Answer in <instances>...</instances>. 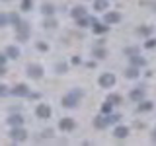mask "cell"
<instances>
[{
  "label": "cell",
  "instance_id": "obj_1",
  "mask_svg": "<svg viewBox=\"0 0 156 146\" xmlns=\"http://www.w3.org/2000/svg\"><path fill=\"white\" fill-rule=\"evenodd\" d=\"M80 97H82V92L80 90H72L68 96L62 97V105H65V107H76L78 101H80Z\"/></svg>",
  "mask_w": 156,
  "mask_h": 146
},
{
  "label": "cell",
  "instance_id": "obj_2",
  "mask_svg": "<svg viewBox=\"0 0 156 146\" xmlns=\"http://www.w3.org/2000/svg\"><path fill=\"white\" fill-rule=\"evenodd\" d=\"M10 136H12L14 142H23V140L27 138V133L23 129H20V127H14V130L10 133Z\"/></svg>",
  "mask_w": 156,
  "mask_h": 146
},
{
  "label": "cell",
  "instance_id": "obj_3",
  "mask_svg": "<svg viewBox=\"0 0 156 146\" xmlns=\"http://www.w3.org/2000/svg\"><path fill=\"white\" fill-rule=\"evenodd\" d=\"M16 27H18V37H20V41H26L27 35H29V26H27L26 22H20Z\"/></svg>",
  "mask_w": 156,
  "mask_h": 146
},
{
  "label": "cell",
  "instance_id": "obj_4",
  "mask_svg": "<svg viewBox=\"0 0 156 146\" xmlns=\"http://www.w3.org/2000/svg\"><path fill=\"white\" fill-rule=\"evenodd\" d=\"M27 76L29 78H41L43 76V68L39 64H29L27 66Z\"/></svg>",
  "mask_w": 156,
  "mask_h": 146
},
{
  "label": "cell",
  "instance_id": "obj_5",
  "mask_svg": "<svg viewBox=\"0 0 156 146\" xmlns=\"http://www.w3.org/2000/svg\"><path fill=\"white\" fill-rule=\"evenodd\" d=\"M115 84V76L113 74H101L100 76V86L101 88H111Z\"/></svg>",
  "mask_w": 156,
  "mask_h": 146
},
{
  "label": "cell",
  "instance_id": "obj_6",
  "mask_svg": "<svg viewBox=\"0 0 156 146\" xmlns=\"http://www.w3.org/2000/svg\"><path fill=\"white\" fill-rule=\"evenodd\" d=\"M35 113H37V117H41V119H47L49 115H51V107L49 105H37V109H35Z\"/></svg>",
  "mask_w": 156,
  "mask_h": 146
},
{
  "label": "cell",
  "instance_id": "obj_7",
  "mask_svg": "<svg viewBox=\"0 0 156 146\" xmlns=\"http://www.w3.org/2000/svg\"><path fill=\"white\" fill-rule=\"evenodd\" d=\"M12 94L18 96V97H22V96H27L29 92H27V86H26V84H18V86L12 90Z\"/></svg>",
  "mask_w": 156,
  "mask_h": 146
},
{
  "label": "cell",
  "instance_id": "obj_8",
  "mask_svg": "<svg viewBox=\"0 0 156 146\" xmlns=\"http://www.w3.org/2000/svg\"><path fill=\"white\" fill-rule=\"evenodd\" d=\"M121 19V14L119 12H107L105 14V23H117Z\"/></svg>",
  "mask_w": 156,
  "mask_h": 146
},
{
  "label": "cell",
  "instance_id": "obj_9",
  "mask_svg": "<svg viewBox=\"0 0 156 146\" xmlns=\"http://www.w3.org/2000/svg\"><path fill=\"white\" fill-rule=\"evenodd\" d=\"M58 127H61L62 130H72V129H74V121H72V119H61Z\"/></svg>",
  "mask_w": 156,
  "mask_h": 146
},
{
  "label": "cell",
  "instance_id": "obj_10",
  "mask_svg": "<svg viewBox=\"0 0 156 146\" xmlns=\"http://www.w3.org/2000/svg\"><path fill=\"white\" fill-rule=\"evenodd\" d=\"M129 96H131V99H135V101H140V99L144 97V90H143V88H136V90H133Z\"/></svg>",
  "mask_w": 156,
  "mask_h": 146
},
{
  "label": "cell",
  "instance_id": "obj_11",
  "mask_svg": "<svg viewBox=\"0 0 156 146\" xmlns=\"http://www.w3.org/2000/svg\"><path fill=\"white\" fill-rule=\"evenodd\" d=\"M127 134H129V129H127V127H117V129L113 130V136H115V138H125Z\"/></svg>",
  "mask_w": 156,
  "mask_h": 146
},
{
  "label": "cell",
  "instance_id": "obj_12",
  "mask_svg": "<svg viewBox=\"0 0 156 146\" xmlns=\"http://www.w3.org/2000/svg\"><path fill=\"white\" fill-rule=\"evenodd\" d=\"M8 123L12 125V127H22V123H23V117L22 115H12L8 119Z\"/></svg>",
  "mask_w": 156,
  "mask_h": 146
},
{
  "label": "cell",
  "instance_id": "obj_13",
  "mask_svg": "<svg viewBox=\"0 0 156 146\" xmlns=\"http://www.w3.org/2000/svg\"><path fill=\"white\" fill-rule=\"evenodd\" d=\"M92 27H94V31L100 33V35H101V33H105L107 29H109L107 26H104V23H98V22H92Z\"/></svg>",
  "mask_w": 156,
  "mask_h": 146
},
{
  "label": "cell",
  "instance_id": "obj_14",
  "mask_svg": "<svg viewBox=\"0 0 156 146\" xmlns=\"http://www.w3.org/2000/svg\"><path fill=\"white\" fill-rule=\"evenodd\" d=\"M6 55H8L10 58H18V57H20V49L14 47V45H10V47L6 49Z\"/></svg>",
  "mask_w": 156,
  "mask_h": 146
},
{
  "label": "cell",
  "instance_id": "obj_15",
  "mask_svg": "<svg viewBox=\"0 0 156 146\" xmlns=\"http://www.w3.org/2000/svg\"><path fill=\"white\" fill-rule=\"evenodd\" d=\"M72 16H74L76 19H78V18H84V16H86V8H82V6H76L74 10H72Z\"/></svg>",
  "mask_w": 156,
  "mask_h": 146
},
{
  "label": "cell",
  "instance_id": "obj_16",
  "mask_svg": "<svg viewBox=\"0 0 156 146\" xmlns=\"http://www.w3.org/2000/svg\"><path fill=\"white\" fill-rule=\"evenodd\" d=\"M94 125L96 129H104V127H107V119L105 117H98V119H94Z\"/></svg>",
  "mask_w": 156,
  "mask_h": 146
},
{
  "label": "cell",
  "instance_id": "obj_17",
  "mask_svg": "<svg viewBox=\"0 0 156 146\" xmlns=\"http://www.w3.org/2000/svg\"><path fill=\"white\" fill-rule=\"evenodd\" d=\"M94 8L96 10H105L107 8V0H94Z\"/></svg>",
  "mask_w": 156,
  "mask_h": 146
},
{
  "label": "cell",
  "instance_id": "obj_18",
  "mask_svg": "<svg viewBox=\"0 0 156 146\" xmlns=\"http://www.w3.org/2000/svg\"><path fill=\"white\" fill-rule=\"evenodd\" d=\"M53 12H55V8H53V4H43V14H45V16H51Z\"/></svg>",
  "mask_w": 156,
  "mask_h": 146
},
{
  "label": "cell",
  "instance_id": "obj_19",
  "mask_svg": "<svg viewBox=\"0 0 156 146\" xmlns=\"http://www.w3.org/2000/svg\"><path fill=\"white\" fill-rule=\"evenodd\" d=\"M152 109V103L150 101H143V103L139 105V111H150Z\"/></svg>",
  "mask_w": 156,
  "mask_h": 146
},
{
  "label": "cell",
  "instance_id": "obj_20",
  "mask_svg": "<svg viewBox=\"0 0 156 146\" xmlns=\"http://www.w3.org/2000/svg\"><path fill=\"white\" fill-rule=\"evenodd\" d=\"M107 101H109L111 105H115V103H121V97H119V96H115V94H111L109 97H107Z\"/></svg>",
  "mask_w": 156,
  "mask_h": 146
},
{
  "label": "cell",
  "instance_id": "obj_21",
  "mask_svg": "<svg viewBox=\"0 0 156 146\" xmlns=\"http://www.w3.org/2000/svg\"><path fill=\"white\" fill-rule=\"evenodd\" d=\"M131 61H133V64H135V66H143V64H144V58H139L136 55L131 57Z\"/></svg>",
  "mask_w": 156,
  "mask_h": 146
},
{
  "label": "cell",
  "instance_id": "obj_22",
  "mask_svg": "<svg viewBox=\"0 0 156 146\" xmlns=\"http://www.w3.org/2000/svg\"><path fill=\"white\" fill-rule=\"evenodd\" d=\"M125 74H127V76H129V78H136V76H139V70H136V68H135V66H131V68H129V70H127V72H125Z\"/></svg>",
  "mask_w": 156,
  "mask_h": 146
},
{
  "label": "cell",
  "instance_id": "obj_23",
  "mask_svg": "<svg viewBox=\"0 0 156 146\" xmlns=\"http://www.w3.org/2000/svg\"><path fill=\"white\" fill-rule=\"evenodd\" d=\"M92 22H94V19H92ZM92 22H90V19H86V18H78V26H80V27H88Z\"/></svg>",
  "mask_w": 156,
  "mask_h": 146
},
{
  "label": "cell",
  "instance_id": "obj_24",
  "mask_svg": "<svg viewBox=\"0 0 156 146\" xmlns=\"http://www.w3.org/2000/svg\"><path fill=\"white\" fill-rule=\"evenodd\" d=\"M31 4H33V0H22V10H31Z\"/></svg>",
  "mask_w": 156,
  "mask_h": 146
},
{
  "label": "cell",
  "instance_id": "obj_25",
  "mask_svg": "<svg viewBox=\"0 0 156 146\" xmlns=\"http://www.w3.org/2000/svg\"><path fill=\"white\" fill-rule=\"evenodd\" d=\"M105 119H107V125H109V123H119L121 117H119V115H107Z\"/></svg>",
  "mask_w": 156,
  "mask_h": 146
},
{
  "label": "cell",
  "instance_id": "obj_26",
  "mask_svg": "<svg viewBox=\"0 0 156 146\" xmlns=\"http://www.w3.org/2000/svg\"><path fill=\"white\" fill-rule=\"evenodd\" d=\"M94 57L104 58V57H105V51H104V49H96V51H94Z\"/></svg>",
  "mask_w": 156,
  "mask_h": 146
},
{
  "label": "cell",
  "instance_id": "obj_27",
  "mask_svg": "<svg viewBox=\"0 0 156 146\" xmlns=\"http://www.w3.org/2000/svg\"><path fill=\"white\" fill-rule=\"evenodd\" d=\"M144 47H146V49H154V47H156V41H154V39H148V41L144 43Z\"/></svg>",
  "mask_w": 156,
  "mask_h": 146
},
{
  "label": "cell",
  "instance_id": "obj_28",
  "mask_svg": "<svg viewBox=\"0 0 156 146\" xmlns=\"http://www.w3.org/2000/svg\"><path fill=\"white\" fill-rule=\"evenodd\" d=\"M6 22H8V16H6V14H0V27L6 26Z\"/></svg>",
  "mask_w": 156,
  "mask_h": 146
},
{
  "label": "cell",
  "instance_id": "obj_29",
  "mask_svg": "<svg viewBox=\"0 0 156 146\" xmlns=\"http://www.w3.org/2000/svg\"><path fill=\"white\" fill-rule=\"evenodd\" d=\"M101 111H104V113H109V111H111V103H109V101L101 105Z\"/></svg>",
  "mask_w": 156,
  "mask_h": 146
},
{
  "label": "cell",
  "instance_id": "obj_30",
  "mask_svg": "<svg viewBox=\"0 0 156 146\" xmlns=\"http://www.w3.org/2000/svg\"><path fill=\"white\" fill-rule=\"evenodd\" d=\"M55 26H57V23H55V19H47V22H45V27H49V29H53Z\"/></svg>",
  "mask_w": 156,
  "mask_h": 146
},
{
  "label": "cell",
  "instance_id": "obj_31",
  "mask_svg": "<svg viewBox=\"0 0 156 146\" xmlns=\"http://www.w3.org/2000/svg\"><path fill=\"white\" fill-rule=\"evenodd\" d=\"M57 72H58V74H62V72H66V64H58V66H57Z\"/></svg>",
  "mask_w": 156,
  "mask_h": 146
},
{
  "label": "cell",
  "instance_id": "obj_32",
  "mask_svg": "<svg viewBox=\"0 0 156 146\" xmlns=\"http://www.w3.org/2000/svg\"><path fill=\"white\" fill-rule=\"evenodd\" d=\"M51 134H53V130L49 129V130H45V133H41V138H49V136H51Z\"/></svg>",
  "mask_w": 156,
  "mask_h": 146
},
{
  "label": "cell",
  "instance_id": "obj_33",
  "mask_svg": "<svg viewBox=\"0 0 156 146\" xmlns=\"http://www.w3.org/2000/svg\"><path fill=\"white\" fill-rule=\"evenodd\" d=\"M139 31H140V33H143V35H148V33H150V27H140V29H139Z\"/></svg>",
  "mask_w": 156,
  "mask_h": 146
},
{
  "label": "cell",
  "instance_id": "obj_34",
  "mask_svg": "<svg viewBox=\"0 0 156 146\" xmlns=\"http://www.w3.org/2000/svg\"><path fill=\"white\" fill-rule=\"evenodd\" d=\"M10 19H12V22L16 23V26H18V23H20V18L16 16V14H12V16H10Z\"/></svg>",
  "mask_w": 156,
  "mask_h": 146
},
{
  "label": "cell",
  "instance_id": "obj_35",
  "mask_svg": "<svg viewBox=\"0 0 156 146\" xmlns=\"http://www.w3.org/2000/svg\"><path fill=\"white\" fill-rule=\"evenodd\" d=\"M8 94V90H6V86H2L0 84V96H6Z\"/></svg>",
  "mask_w": 156,
  "mask_h": 146
},
{
  "label": "cell",
  "instance_id": "obj_36",
  "mask_svg": "<svg viewBox=\"0 0 156 146\" xmlns=\"http://www.w3.org/2000/svg\"><path fill=\"white\" fill-rule=\"evenodd\" d=\"M4 64H6V57L0 53V66H4Z\"/></svg>",
  "mask_w": 156,
  "mask_h": 146
},
{
  "label": "cell",
  "instance_id": "obj_37",
  "mask_svg": "<svg viewBox=\"0 0 156 146\" xmlns=\"http://www.w3.org/2000/svg\"><path fill=\"white\" fill-rule=\"evenodd\" d=\"M37 49H39V51H47V45H45V43H39Z\"/></svg>",
  "mask_w": 156,
  "mask_h": 146
},
{
  "label": "cell",
  "instance_id": "obj_38",
  "mask_svg": "<svg viewBox=\"0 0 156 146\" xmlns=\"http://www.w3.org/2000/svg\"><path fill=\"white\" fill-rule=\"evenodd\" d=\"M154 140H156V133H154Z\"/></svg>",
  "mask_w": 156,
  "mask_h": 146
},
{
  "label": "cell",
  "instance_id": "obj_39",
  "mask_svg": "<svg viewBox=\"0 0 156 146\" xmlns=\"http://www.w3.org/2000/svg\"><path fill=\"white\" fill-rule=\"evenodd\" d=\"M154 10H156V4H154Z\"/></svg>",
  "mask_w": 156,
  "mask_h": 146
}]
</instances>
